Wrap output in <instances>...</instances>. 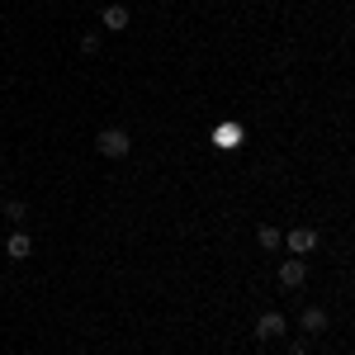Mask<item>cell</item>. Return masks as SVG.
Listing matches in <instances>:
<instances>
[{
	"instance_id": "6da1fadb",
	"label": "cell",
	"mask_w": 355,
	"mask_h": 355,
	"mask_svg": "<svg viewBox=\"0 0 355 355\" xmlns=\"http://www.w3.org/2000/svg\"><path fill=\"white\" fill-rule=\"evenodd\" d=\"M95 152H100V157H110V162H123V157L133 152V137L123 133V128H100V137H95Z\"/></svg>"
},
{
	"instance_id": "7a4b0ae2",
	"label": "cell",
	"mask_w": 355,
	"mask_h": 355,
	"mask_svg": "<svg viewBox=\"0 0 355 355\" xmlns=\"http://www.w3.org/2000/svg\"><path fill=\"white\" fill-rule=\"evenodd\" d=\"M284 331H289L284 313H261V318H256V336H261V341H279Z\"/></svg>"
},
{
	"instance_id": "3957f363",
	"label": "cell",
	"mask_w": 355,
	"mask_h": 355,
	"mask_svg": "<svg viewBox=\"0 0 355 355\" xmlns=\"http://www.w3.org/2000/svg\"><path fill=\"white\" fill-rule=\"evenodd\" d=\"M100 24L110 28V33H123V28L133 24V10H128V5H105V15H100Z\"/></svg>"
},
{
	"instance_id": "277c9868",
	"label": "cell",
	"mask_w": 355,
	"mask_h": 355,
	"mask_svg": "<svg viewBox=\"0 0 355 355\" xmlns=\"http://www.w3.org/2000/svg\"><path fill=\"white\" fill-rule=\"evenodd\" d=\"M284 246H289L294 256H308V251L318 246V232H313V227H289V237H284Z\"/></svg>"
},
{
	"instance_id": "5b68a950",
	"label": "cell",
	"mask_w": 355,
	"mask_h": 355,
	"mask_svg": "<svg viewBox=\"0 0 355 355\" xmlns=\"http://www.w3.org/2000/svg\"><path fill=\"white\" fill-rule=\"evenodd\" d=\"M303 279H308V266H303L299 256H289V261L279 266V284H284V289H299Z\"/></svg>"
},
{
	"instance_id": "8992f818",
	"label": "cell",
	"mask_w": 355,
	"mask_h": 355,
	"mask_svg": "<svg viewBox=\"0 0 355 355\" xmlns=\"http://www.w3.org/2000/svg\"><path fill=\"white\" fill-rule=\"evenodd\" d=\"M256 246H261V251H279V246H284V232H279L275 223H261V227H256Z\"/></svg>"
},
{
	"instance_id": "52a82bcc",
	"label": "cell",
	"mask_w": 355,
	"mask_h": 355,
	"mask_svg": "<svg viewBox=\"0 0 355 355\" xmlns=\"http://www.w3.org/2000/svg\"><path fill=\"white\" fill-rule=\"evenodd\" d=\"M299 327L308 331V336H318V331H327V313H322V308H303Z\"/></svg>"
},
{
	"instance_id": "ba28073f",
	"label": "cell",
	"mask_w": 355,
	"mask_h": 355,
	"mask_svg": "<svg viewBox=\"0 0 355 355\" xmlns=\"http://www.w3.org/2000/svg\"><path fill=\"white\" fill-rule=\"evenodd\" d=\"M5 251H10V261H24L28 251H33V242H28V232H15V237L5 242Z\"/></svg>"
},
{
	"instance_id": "9c48e42d",
	"label": "cell",
	"mask_w": 355,
	"mask_h": 355,
	"mask_svg": "<svg viewBox=\"0 0 355 355\" xmlns=\"http://www.w3.org/2000/svg\"><path fill=\"white\" fill-rule=\"evenodd\" d=\"M5 218H10V223H24V218H28V209L19 204V199H10V204H5Z\"/></svg>"
},
{
	"instance_id": "30bf717a",
	"label": "cell",
	"mask_w": 355,
	"mask_h": 355,
	"mask_svg": "<svg viewBox=\"0 0 355 355\" xmlns=\"http://www.w3.org/2000/svg\"><path fill=\"white\" fill-rule=\"evenodd\" d=\"M81 53H100V33H85V38H81Z\"/></svg>"
}]
</instances>
